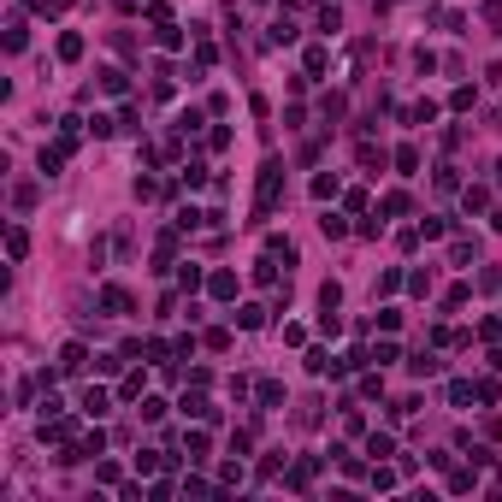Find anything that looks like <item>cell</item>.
I'll return each mask as SVG.
<instances>
[{"instance_id": "obj_35", "label": "cell", "mask_w": 502, "mask_h": 502, "mask_svg": "<svg viewBox=\"0 0 502 502\" xmlns=\"http://www.w3.org/2000/svg\"><path fill=\"white\" fill-rule=\"evenodd\" d=\"M6 47H12V54L24 47V18H12V24H6Z\"/></svg>"}, {"instance_id": "obj_2", "label": "cell", "mask_w": 502, "mask_h": 502, "mask_svg": "<svg viewBox=\"0 0 502 502\" xmlns=\"http://www.w3.org/2000/svg\"><path fill=\"white\" fill-rule=\"evenodd\" d=\"M83 366H89V349H83V343H65V349H59V373H65V378H77Z\"/></svg>"}, {"instance_id": "obj_19", "label": "cell", "mask_w": 502, "mask_h": 502, "mask_svg": "<svg viewBox=\"0 0 502 502\" xmlns=\"http://www.w3.org/2000/svg\"><path fill=\"white\" fill-rule=\"evenodd\" d=\"M284 402V384L278 378H260V408H278Z\"/></svg>"}, {"instance_id": "obj_30", "label": "cell", "mask_w": 502, "mask_h": 502, "mask_svg": "<svg viewBox=\"0 0 502 502\" xmlns=\"http://www.w3.org/2000/svg\"><path fill=\"white\" fill-rule=\"evenodd\" d=\"M325 65H331V54H325V47H308V77H320Z\"/></svg>"}, {"instance_id": "obj_6", "label": "cell", "mask_w": 502, "mask_h": 502, "mask_svg": "<svg viewBox=\"0 0 502 502\" xmlns=\"http://www.w3.org/2000/svg\"><path fill=\"white\" fill-rule=\"evenodd\" d=\"M396 172H402V177L420 172V148H414V142H402V148H396Z\"/></svg>"}, {"instance_id": "obj_28", "label": "cell", "mask_w": 502, "mask_h": 502, "mask_svg": "<svg viewBox=\"0 0 502 502\" xmlns=\"http://www.w3.org/2000/svg\"><path fill=\"white\" fill-rule=\"evenodd\" d=\"M473 396H479V390H473V384H461V378H455V384H449V402H455V408H467V402H473Z\"/></svg>"}, {"instance_id": "obj_12", "label": "cell", "mask_w": 502, "mask_h": 502, "mask_svg": "<svg viewBox=\"0 0 502 502\" xmlns=\"http://www.w3.org/2000/svg\"><path fill=\"white\" fill-rule=\"evenodd\" d=\"M484 201H491V189H484V183H467V189H461V207H467V213H479Z\"/></svg>"}, {"instance_id": "obj_23", "label": "cell", "mask_w": 502, "mask_h": 502, "mask_svg": "<svg viewBox=\"0 0 502 502\" xmlns=\"http://www.w3.org/2000/svg\"><path fill=\"white\" fill-rule=\"evenodd\" d=\"M313 195H320V201L337 195V172H320V177H313Z\"/></svg>"}, {"instance_id": "obj_4", "label": "cell", "mask_w": 502, "mask_h": 502, "mask_svg": "<svg viewBox=\"0 0 502 502\" xmlns=\"http://www.w3.org/2000/svg\"><path fill=\"white\" fill-rule=\"evenodd\" d=\"M107 408H112V396L100 390V384H89V390H83V414H89V420H100Z\"/></svg>"}, {"instance_id": "obj_1", "label": "cell", "mask_w": 502, "mask_h": 502, "mask_svg": "<svg viewBox=\"0 0 502 502\" xmlns=\"http://www.w3.org/2000/svg\"><path fill=\"white\" fill-rule=\"evenodd\" d=\"M278 189H284V160H266V165H260V189H255V207H260V213H272V207H278Z\"/></svg>"}, {"instance_id": "obj_33", "label": "cell", "mask_w": 502, "mask_h": 502, "mask_svg": "<svg viewBox=\"0 0 502 502\" xmlns=\"http://www.w3.org/2000/svg\"><path fill=\"white\" fill-rule=\"evenodd\" d=\"M95 479H100V484H124V473H119L112 461H95Z\"/></svg>"}, {"instance_id": "obj_15", "label": "cell", "mask_w": 502, "mask_h": 502, "mask_svg": "<svg viewBox=\"0 0 502 502\" xmlns=\"http://www.w3.org/2000/svg\"><path fill=\"white\" fill-rule=\"evenodd\" d=\"M77 142H83V119H65V124H59V148H65V154H71Z\"/></svg>"}, {"instance_id": "obj_21", "label": "cell", "mask_w": 502, "mask_h": 502, "mask_svg": "<svg viewBox=\"0 0 502 502\" xmlns=\"http://www.w3.org/2000/svg\"><path fill=\"white\" fill-rule=\"evenodd\" d=\"M177 455H154V449H142V455H136V467H142V473H160V467H172Z\"/></svg>"}, {"instance_id": "obj_37", "label": "cell", "mask_w": 502, "mask_h": 502, "mask_svg": "<svg viewBox=\"0 0 502 502\" xmlns=\"http://www.w3.org/2000/svg\"><path fill=\"white\" fill-rule=\"evenodd\" d=\"M320 30H325V36H331V30H343V12H337V6H325V12H320Z\"/></svg>"}, {"instance_id": "obj_22", "label": "cell", "mask_w": 502, "mask_h": 502, "mask_svg": "<svg viewBox=\"0 0 502 502\" xmlns=\"http://www.w3.org/2000/svg\"><path fill=\"white\" fill-rule=\"evenodd\" d=\"M266 255H272V260H278V255L296 260V243H290V237H266Z\"/></svg>"}, {"instance_id": "obj_29", "label": "cell", "mask_w": 502, "mask_h": 502, "mask_svg": "<svg viewBox=\"0 0 502 502\" xmlns=\"http://www.w3.org/2000/svg\"><path fill=\"white\" fill-rule=\"evenodd\" d=\"M183 449H189V461H201V455H207V431H189V438H183Z\"/></svg>"}, {"instance_id": "obj_18", "label": "cell", "mask_w": 502, "mask_h": 502, "mask_svg": "<svg viewBox=\"0 0 502 502\" xmlns=\"http://www.w3.org/2000/svg\"><path fill=\"white\" fill-rule=\"evenodd\" d=\"M408 366H414V378H438V366H443V361H438V355H414Z\"/></svg>"}, {"instance_id": "obj_10", "label": "cell", "mask_w": 502, "mask_h": 502, "mask_svg": "<svg viewBox=\"0 0 502 502\" xmlns=\"http://www.w3.org/2000/svg\"><path fill=\"white\" fill-rule=\"evenodd\" d=\"M172 255H177V237L165 230V237L154 243V272H165V266H172Z\"/></svg>"}, {"instance_id": "obj_25", "label": "cell", "mask_w": 502, "mask_h": 502, "mask_svg": "<svg viewBox=\"0 0 502 502\" xmlns=\"http://www.w3.org/2000/svg\"><path fill=\"white\" fill-rule=\"evenodd\" d=\"M12 207H18V213L36 207V183H18V189H12Z\"/></svg>"}, {"instance_id": "obj_9", "label": "cell", "mask_w": 502, "mask_h": 502, "mask_svg": "<svg viewBox=\"0 0 502 502\" xmlns=\"http://www.w3.org/2000/svg\"><path fill=\"white\" fill-rule=\"evenodd\" d=\"M6 255H12V260H24V255H30V230H24V225H12V230H6Z\"/></svg>"}, {"instance_id": "obj_32", "label": "cell", "mask_w": 502, "mask_h": 502, "mask_svg": "<svg viewBox=\"0 0 502 502\" xmlns=\"http://www.w3.org/2000/svg\"><path fill=\"white\" fill-rule=\"evenodd\" d=\"M260 320H266V313H260V308H255V301H248V308H237V325H243V331H255V325H260Z\"/></svg>"}, {"instance_id": "obj_27", "label": "cell", "mask_w": 502, "mask_h": 502, "mask_svg": "<svg viewBox=\"0 0 502 502\" xmlns=\"http://www.w3.org/2000/svg\"><path fill=\"white\" fill-rule=\"evenodd\" d=\"M438 189H443V195H455V189H461V177H455V165H438Z\"/></svg>"}, {"instance_id": "obj_36", "label": "cell", "mask_w": 502, "mask_h": 502, "mask_svg": "<svg viewBox=\"0 0 502 502\" xmlns=\"http://www.w3.org/2000/svg\"><path fill=\"white\" fill-rule=\"evenodd\" d=\"M320 331H325V337H337V331H343V320H337V308H325V313H320Z\"/></svg>"}, {"instance_id": "obj_26", "label": "cell", "mask_w": 502, "mask_h": 502, "mask_svg": "<svg viewBox=\"0 0 502 502\" xmlns=\"http://www.w3.org/2000/svg\"><path fill=\"white\" fill-rule=\"evenodd\" d=\"M183 183H189V189H201V183H207V165L189 160V165H183Z\"/></svg>"}, {"instance_id": "obj_34", "label": "cell", "mask_w": 502, "mask_h": 502, "mask_svg": "<svg viewBox=\"0 0 502 502\" xmlns=\"http://www.w3.org/2000/svg\"><path fill=\"white\" fill-rule=\"evenodd\" d=\"M177 284H183V290H201L207 278H201V266H183V272H177Z\"/></svg>"}, {"instance_id": "obj_17", "label": "cell", "mask_w": 502, "mask_h": 502, "mask_svg": "<svg viewBox=\"0 0 502 502\" xmlns=\"http://www.w3.org/2000/svg\"><path fill=\"white\" fill-rule=\"evenodd\" d=\"M320 230H325V237H331V243H343V237H349V225H343V213H325V219H320Z\"/></svg>"}, {"instance_id": "obj_14", "label": "cell", "mask_w": 502, "mask_h": 502, "mask_svg": "<svg viewBox=\"0 0 502 502\" xmlns=\"http://www.w3.org/2000/svg\"><path fill=\"white\" fill-rule=\"evenodd\" d=\"M473 255H479V243H473V237H455V243H449V260H455V266H467Z\"/></svg>"}, {"instance_id": "obj_5", "label": "cell", "mask_w": 502, "mask_h": 502, "mask_svg": "<svg viewBox=\"0 0 502 502\" xmlns=\"http://www.w3.org/2000/svg\"><path fill=\"white\" fill-rule=\"evenodd\" d=\"M313 473H320V461H313V455H308V461H296V467H290V491H308Z\"/></svg>"}, {"instance_id": "obj_20", "label": "cell", "mask_w": 502, "mask_h": 502, "mask_svg": "<svg viewBox=\"0 0 502 502\" xmlns=\"http://www.w3.org/2000/svg\"><path fill=\"white\" fill-rule=\"evenodd\" d=\"M59 59H83V36H77V30H65V36H59Z\"/></svg>"}, {"instance_id": "obj_7", "label": "cell", "mask_w": 502, "mask_h": 502, "mask_svg": "<svg viewBox=\"0 0 502 502\" xmlns=\"http://www.w3.org/2000/svg\"><path fill=\"white\" fill-rule=\"evenodd\" d=\"M100 308L107 313H130V296L119 290V284H107V290H100Z\"/></svg>"}, {"instance_id": "obj_3", "label": "cell", "mask_w": 502, "mask_h": 502, "mask_svg": "<svg viewBox=\"0 0 502 502\" xmlns=\"http://www.w3.org/2000/svg\"><path fill=\"white\" fill-rule=\"evenodd\" d=\"M207 296L213 301H237V272H213L207 278Z\"/></svg>"}, {"instance_id": "obj_31", "label": "cell", "mask_w": 502, "mask_h": 502, "mask_svg": "<svg viewBox=\"0 0 502 502\" xmlns=\"http://www.w3.org/2000/svg\"><path fill=\"white\" fill-rule=\"evenodd\" d=\"M378 213H408V195H402V189H390V195L378 201Z\"/></svg>"}, {"instance_id": "obj_24", "label": "cell", "mask_w": 502, "mask_h": 502, "mask_svg": "<svg viewBox=\"0 0 502 502\" xmlns=\"http://www.w3.org/2000/svg\"><path fill=\"white\" fill-rule=\"evenodd\" d=\"M154 42H160V47H183V30H177V24H160Z\"/></svg>"}, {"instance_id": "obj_8", "label": "cell", "mask_w": 502, "mask_h": 502, "mask_svg": "<svg viewBox=\"0 0 502 502\" xmlns=\"http://www.w3.org/2000/svg\"><path fill=\"white\" fill-rule=\"evenodd\" d=\"M366 455H373V461L396 455V438H390V431H373V438H366Z\"/></svg>"}, {"instance_id": "obj_16", "label": "cell", "mask_w": 502, "mask_h": 502, "mask_svg": "<svg viewBox=\"0 0 502 502\" xmlns=\"http://www.w3.org/2000/svg\"><path fill=\"white\" fill-rule=\"evenodd\" d=\"M100 89H107V95H124V89H130V77H124V71H112V65H107V71H100Z\"/></svg>"}, {"instance_id": "obj_11", "label": "cell", "mask_w": 502, "mask_h": 502, "mask_svg": "<svg viewBox=\"0 0 502 502\" xmlns=\"http://www.w3.org/2000/svg\"><path fill=\"white\" fill-rule=\"evenodd\" d=\"M183 414H195V420H219V408H213L207 396H183Z\"/></svg>"}, {"instance_id": "obj_38", "label": "cell", "mask_w": 502, "mask_h": 502, "mask_svg": "<svg viewBox=\"0 0 502 502\" xmlns=\"http://www.w3.org/2000/svg\"><path fill=\"white\" fill-rule=\"evenodd\" d=\"M373 361H378V366H390V361H402V349H396V343H378V349H373Z\"/></svg>"}, {"instance_id": "obj_13", "label": "cell", "mask_w": 502, "mask_h": 502, "mask_svg": "<svg viewBox=\"0 0 502 502\" xmlns=\"http://www.w3.org/2000/svg\"><path fill=\"white\" fill-rule=\"evenodd\" d=\"M42 177H59V165H65V148H42Z\"/></svg>"}]
</instances>
